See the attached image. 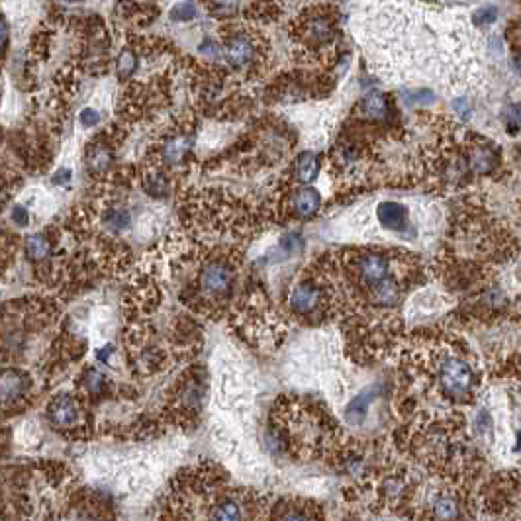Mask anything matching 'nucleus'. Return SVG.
Here are the masks:
<instances>
[{"mask_svg":"<svg viewBox=\"0 0 521 521\" xmlns=\"http://www.w3.org/2000/svg\"><path fill=\"white\" fill-rule=\"evenodd\" d=\"M238 268L239 257L233 247H220L202 257L198 273L186 286L184 306L204 315L220 314L233 300Z\"/></svg>","mask_w":521,"mask_h":521,"instance_id":"nucleus-1","label":"nucleus"},{"mask_svg":"<svg viewBox=\"0 0 521 521\" xmlns=\"http://www.w3.org/2000/svg\"><path fill=\"white\" fill-rule=\"evenodd\" d=\"M83 402L85 400L69 392L57 394L47 402L46 406V418L49 425L55 431H63V433H75L77 431L86 430L85 423V412H83Z\"/></svg>","mask_w":521,"mask_h":521,"instance_id":"nucleus-2","label":"nucleus"},{"mask_svg":"<svg viewBox=\"0 0 521 521\" xmlns=\"http://www.w3.org/2000/svg\"><path fill=\"white\" fill-rule=\"evenodd\" d=\"M206 396V383L202 378V370H191L186 373L181 384L176 386L175 398L171 400L173 415L176 420L196 418Z\"/></svg>","mask_w":521,"mask_h":521,"instance_id":"nucleus-3","label":"nucleus"},{"mask_svg":"<svg viewBox=\"0 0 521 521\" xmlns=\"http://www.w3.org/2000/svg\"><path fill=\"white\" fill-rule=\"evenodd\" d=\"M322 194L306 184H288V198L280 202L283 220H312L322 210Z\"/></svg>","mask_w":521,"mask_h":521,"instance_id":"nucleus-4","label":"nucleus"},{"mask_svg":"<svg viewBox=\"0 0 521 521\" xmlns=\"http://www.w3.org/2000/svg\"><path fill=\"white\" fill-rule=\"evenodd\" d=\"M30 388V375L26 370L4 368V373H2V404H4V410L8 412L10 406L16 408L20 404H26Z\"/></svg>","mask_w":521,"mask_h":521,"instance_id":"nucleus-5","label":"nucleus"},{"mask_svg":"<svg viewBox=\"0 0 521 521\" xmlns=\"http://www.w3.org/2000/svg\"><path fill=\"white\" fill-rule=\"evenodd\" d=\"M439 380L445 392H449L451 396H459L472 386V373L462 360L447 359L439 370Z\"/></svg>","mask_w":521,"mask_h":521,"instance_id":"nucleus-6","label":"nucleus"},{"mask_svg":"<svg viewBox=\"0 0 521 521\" xmlns=\"http://www.w3.org/2000/svg\"><path fill=\"white\" fill-rule=\"evenodd\" d=\"M114 159V147L104 141H94L92 146H88L85 155L86 175L91 178H108Z\"/></svg>","mask_w":521,"mask_h":521,"instance_id":"nucleus-7","label":"nucleus"},{"mask_svg":"<svg viewBox=\"0 0 521 521\" xmlns=\"http://www.w3.org/2000/svg\"><path fill=\"white\" fill-rule=\"evenodd\" d=\"M55 247H57V230L49 228L46 231H36L34 236L26 238L24 251H26V257L34 263H46L54 257Z\"/></svg>","mask_w":521,"mask_h":521,"instance_id":"nucleus-8","label":"nucleus"},{"mask_svg":"<svg viewBox=\"0 0 521 521\" xmlns=\"http://www.w3.org/2000/svg\"><path fill=\"white\" fill-rule=\"evenodd\" d=\"M75 388L81 392L83 400H100L110 392V380L98 368L86 367L75 380Z\"/></svg>","mask_w":521,"mask_h":521,"instance_id":"nucleus-9","label":"nucleus"},{"mask_svg":"<svg viewBox=\"0 0 521 521\" xmlns=\"http://www.w3.org/2000/svg\"><path fill=\"white\" fill-rule=\"evenodd\" d=\"M192 147V138L186 136V133H178V136H173L169 138L165 143L161 146V151H159V159L153 165H159L163 169H171V167H176L181 165L186 159V155L191 151Z\"/></svg>","mask_w":521,"mask_h":521,"instance_id":"nucleus-10","label":"nucleus"},{"mask_svg":"<svg viewBox=\"0 0 521 521\" xmlns=\"http://www.w3.org/2000/svg\"><path fill=\"white\" fill-rule=\"evenodd\" d=\"M322 169V161L320 157L312 151H304L300 153L294 163H292V169L288 173L290 176V183L288 184H310L314 183Z\"/></svg>","mask_w":521,"mask_h":521,"instance_id":"nucleus-11","label":"nucleus"},{"mask_svg":"<svg viewBox=\"0 0 521 521\" xmlns=\"http://www.w3.org/2000/svg\"><path fill=\"white\" fill-rule=\"evenodd\" d=\"M378 223L392 231H402L408 228V208L394 200H384L376 206Z\"/></svg>","mask_w":521,"mask_h":521,"instance_id":"nucleus-12","label":"nucleus"},{"mask_svg":"<svg viewBox=\"0 0 521 521\" xmlns=\"http://www.w3.org/2000/svg\"><path fill=\"white\" fill-rule=\"evenodd\" d=\"M275 514L270 515L273 520H310V517H322V514H315L318 507L310 502L302 500H283L275 507H270Z\"/></svg>","mask_w":521,"mask_h":521,"instance_id":"nucleus-13","label":"nucleus"},{"mask_svg":"<svg viewBox=\"0 0 521 521\" xmlns=\"http://www.w3.org/2000/svg\"><path fill=\"white\" fill-rule=\"evenodd\" d=\"M223 51H226L228 63H231L233 67H243V65L251 63V59H253L255 47L251 44V39L246 38V36H233L226 44Z\"/></svg>","mask_w":521,"mask_h":521,"instance_id":"nucleus-14","label":"nucleus"},{"mask_svg":"<svg viewBox=\"0 0 521 521\" xmlns=\"http://www.w3.org/2000/svg\"><path fill=\"white\" fill-rule=\"evenodd\" d=\"M376 388H367V390H363L357 396V398L353 400L351 404L345 408V414H343V418H345V422L349 423V425H360V423L365 422V418H367L368 414V406L373 404V400H375L376 396Z\"/></svg>","mask_w":521,"mask_h":521,"instance_id":"nucleus-15","label":"nucleus"},{"mask_svg":"<svg viewBox=\"0 0 521 521\" xmlns=\"http://www.w3.org/2000/svg\"><path fill=\"white\" fill-rule=\"evenodd\" d=\"M360 112L370 120H384L388 114V102L380 92H370L360 102Z\"/></svg>","mask_w":521,"mask_h":521,"instance_id":"nucleus-16","label":"nucleus"},{"mask_svg":"<svg viewBox=\"0 0 521 521\" xmlns=\"http://www.w3.org/2000/svg\"><path fill=\"white\" fill-rule=\"evenodd\" d=\"M102 220L106 223L110 230L114 231H122V230H128L131 223V214L128 208H122V206H110L106 208V212L102 216Z\"/></svg>","mask_w":521,"mask_h":521,"instance_id":"nucleus-17","label":"nucleus"},{"mask_svg":"<svg viewBox=\"0 0 521 521\" xmlns=\"http://www.w3.org/2000/svg\"><path fill=\"white\" fill-rule=\"evenodd\" d=\"M331 36H333V28H331L330 20L315 18L314 22L310 24V39L314 44H325V41H330Z\"/></svg>","mask_w":521,"mask_h":521,"instance_id":"nucleus-18","label":"nucleus"},{"mask_svg":"<svg viewBox=\"0 0 521 521\" xmlns=\"http://www.w3.org/2000/svg\"><path fill=\"white\" fill-rule=\"evenodd\" d=\"M492 153L488 147H476L472 155H470V167L476 171V173H488L492 167Z\"/></svg>","mask_w":521,"mask_h":521,"instance_id":"nucleus-19","label":"nucleus"},{"mask_svg":"<svg viewBox=\"0 0 521 521\" xmlns=\"http://www.w3.org/2000/svg\"><path fill=\"white\" fill-rule=\"evenodd\" d=\"M459 514V510H457V502L452 498H439L435 504V517L439 520H452V517H457Z\"/></svg>","mask_w":521,"mask_h":521,"instance_id":"nucleus-20","label":"nucleus"},{"mask_svg":"<svg viewBox=\"0 0 521 521\" xmlns=\"http://www.w3.org/2000/svg\"><path fill=\"white\" fill-rule=\"evenodd\" d=\"M138 67V61H136V55L131 51H122L120 57H118V75L120 79H128L136 71Z\"/></svg>","mask_w":521,"mask_h":521,"instance_id":"nucleus-21","label":"nucleus"},{"mask_svg":"<svg viewBox=\"0 0 521 521\" xmlns=\"http://www.w3.org/2000/svg\"><path fill=\"white\" fill-rule=\"evenodd\" d=\"M194 16H196V6L192 2H181L171 10V18L176 22H186V20H192Z\"/></svg>","mask_w":521,"mask_h":521,"instance_id":"nucleus-22","label":"nucleus"},{"mask_svg":"<svg viewBox=\"0 0 521 521\" xmlns=\"http://www.w3.org/2000/svg\"><path fill=\"white\" fill-rule=\"evenodd\" d=\"M10 218H12V222H14L16 226H20V228H24V226L30 223V214H28V210L24 206H20V204H16V206L12 208Z\"/></svg>","mask_w":521,"mask_h":521,"instance_id":"nucleus-23","label":"nucleus"},{"mask_svg":"<svg viewBox=\"0 0 521 521\" xmlns=\"http://www.w3.org/2000/svg\"><path fill=\"white\" fill-rule=\"evenodd\" d=\"M79 122L83 123L85 128H92V126H96L100 122V114L96 110H92V108H85L81 116H79Z\"/></svg>","mask_w":521,"mask_h":521,"instance_id":"nucleus-24","label":"nucleus"},{"mask_svg":"<svg viewBox=\"0 0 521 521\" xmlns=\"http://www.w3.org/2000/svg\"><path fill=\"white\" fill-rule=\"evenodd\" d=\"M71 178V171L69 169H61L57 175L54 176V183L55 184H67Z\"/></svg>","mask_w":521,"mask_h":521,"instance_id":"nucleus-25","label":"nucleus"},{"mask_svg":"<svg viewBox=\"0 0 521 521\" xmlns=\"http://www.w3.org/2000/svg\"><path fill=\"white\" fill-rule=\"evenodd\" d=\"M0 36H2V49L6 51V47H8V22H6V18H2V31H0Z\"/></svg>","mask_w":521,"mask_h":521,"instance_id":"nucleus-26","label":"nucleus"},{"mask_svg":"<svg viewBox=\"0 0 521 521\" xmlns=\"http://www.w3.org/2000/svg\"><path fill=\"white\" fill-rule=\"evenodd\" d=\"M517 69L521 71V55H520V57H517Z\"/></svg>","mask_w":521,"mask_h":521,"instance_id":"nucleus-27","label":"nucleus"}]
</instances>
